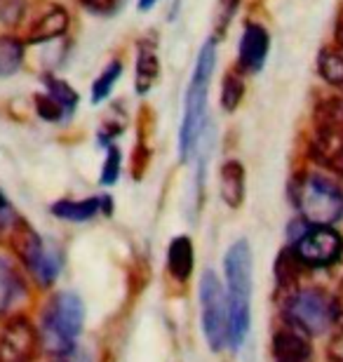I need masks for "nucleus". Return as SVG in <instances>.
I'll use <instances>...</instances> for the list:
<instances>
[{
    "label": "nucleus",
    "instance_id": "1",
    "mask_svg": "<svg viewBox=\"0 0 343 362\" xmlns=\"http://www.w3.org/2000/svg\"><path fill=\"white\" fill-rule=\"evenodd\" d=\"M226 275V299H228L231 317V346L240 349L250 334L252 325V287H254V259L252 247L240 238L228 247L223 257Z\"/></svg>",
    "mask_w": 343,
    "mask_h": 362
},
{
    "label": "nucleus",
    "instance_id": "2",
    "mask_svg": "<svg viewBox=\"0 0 343 362\" xmlns=\"http://www.w3.org/2000/svg\"><path fill=\"white\" fill-rule=\"evenodd\" d=\"M216 69V40L209 38L205 45L200 47L198 59H195V69L188 81V88L184 94V113H181V127H179V158L186 163L198 148V141L205 129L207 118V94L209 83Z\"/></svg>",
    "mask_w": 343,
    "mask_h": 362
},
{
    "label": "nucleus",
    "instance_id": "3",
    "mask_svg": "<svg viewBox=\"0 0 343 362\" xmlns=\"http://www.w3.org/2000/svg\"><path fill=\"white\" fill-rule=\"evenodd\" d=\"M85 327V303L76 292H59L47 301L40 317V346L52 358L71 356Z\"/></svg>",
    "mask_w": 343,
    "mask_h": 362
},
{
    "label": "nucleus",
    "instance_id": "4",
    "mask_svg": "<svg viewBox=\"0 0 343 362\" xmlns=\"http://www.w3.org/2000/svg\"><path fill=\"white\" fill-rule=\"evenodd\" d=\"M308 148L320 168L343 177V94L322 97L313 108Z\"/></svg>",
    "mask_w": 343,
    "mask_h": 362
},
{
    "label": "nucleus",
    "instance_id": "5",
    "mask_svg": "<svg viewBox=\"0 0 343 362\" xmlns=\"http://www.w3.org/2000/svg\"><path fill=\"white\" fill-rule=\"evenodd\" d=\"M291 200L301 219L313 226H334L343 219V188L322 175H301L291 186Z\"/></svg>",
    "mask_w": 343,
    "mask_h": 362
},
{
    "label": "nucleus",
    "instance_id": "6",
    "mask_svg": "<svg viewBox=\"0 0 343 362\" xmlns=\"http://www.w3.org/2000/svg\"><path fill=\"white\" fill-rule=\"evenodd\" d=\"M284 320L296 325L306 334L320 337L330 332L339 322L334 296L322 292L320 287H298L284 299Z\"/></svg>",
    "mask_w": 343,
    "mask_h": 362
},
{
    "label": "nucleus",
    "instance_id": "7",
    "mask_svg": "<svg viewBox=\"0 0 343 362\" xmlns=\"http://www.w3.org/2000/svg\"><path fill=\"white\" fill-rule=\"evenodd\" d=\"M12 245H14L17 257L21 259V264L26 266V271L31 273L42 287L54 285L57 275H59V269H62V257L57 255V250L50 247L40 238L38 230L26 219H21V216L12 228Z\"/></svg>",
    "mask_w": 343,
    "mask_h": 362
},
{
    "label": "nucleus",
    "instance_id": "8",
    "mask_svg": "<svg viewBox=\"0 0 343 362\" xmlns=\"http://www.w3.org/2000/svg\"><path fill=\"white\" fill-rule=\"evenodd\" d=\"M200 322L211 351H221L226 344H231L228 299L221 280L211 269L200 278Z\"/></svg>",
    "mask_w": 343,
    "mask_h": 362
},
{
    "label": "nucleus",
    "instance_id": "9",
    "mask_svg": "<svg viewBox=\"0 0 343 362\" xmlns=\"http://www.w3.org/2000/svg\"><path fill=\"white\" fill-rule=\"evenodd\" d=\"M291 247L306 269H332L343 257V238L334 226L308 223L301 235L291 243Z\"/></svg>",
    "mask_w": 343,
    "mask_h": 362
},
{
    "label": "nucleus",
    "instance_id": "10",
    "mask_svg": "<svg viewBox=\"0 0 343 362\" xmlns=\"http://www.w3.org/2000/svg\"><path fill=\"white\" fill-rule=\"evenodd\" d=\"M40 332L26 317H12L0 332V362H33L38 356Z\"/></svg>",
    "mask_w": 343,
    "mask_h": 362
},
{
    "label": "nucleus",
    "instance_id": "11",
    "mask_svg": "<svg viewBox=\"0 0 343 362\" xmlns=\"http://www.w3.org/2000/svg\"><path fill=\"white\" fill-rule=\"evenodd\" d=\"M268 52H271V35H268L266 26L257 24V21H247L238 49V71L247 76L259 74L266 66Z\"/></svg>",
    "mask_w": 343,
    "mask_h": 362
},
{
    "label": "nucleus",
    "instance_id": "12",
    "mask_svg": "<svg viewBox=\"0 0 343 362\" xmlns=\"http://www.w3.org/2000/svg\"><path fill=\"white\" fill-rule=\"evenodd\" d=\"M271 353L275 362H310L313 356L310 334H306L296 325L284 320L282 327H277L273 332Z\"/></svg>",
    "mask_w": 343,
    "mask_h": 362
},
{
    "label": "nucleus",
    "instance_id": "13",
    "mask_svg": "<svg viewBox=\"0 0 343 362\" xmlns=\"http://www.w3.org/2000/svg\"><path fill=\"white\" fill-rule=\"evenodd\" d=\"M160 78V54L156 35H146L136 45V69H134V90L136 94H149Z\"/></svg>",
    "mask_w": 343,
    "mask_h": 362
},
{
    "label": "nucleus",
    "instance_id": "14",
    "mask_svg": "<svg viewBox=\"0 0 343 362\" xmlns=\"http://www.w3.org/2000/svg\"><path fill=\"white\" fill-rule=\"evenodd\" d=\"M57 219L73 221V223H85L94 219L97 214H111L113 202L108 195H99V198H83V200H59L50 207Z\"/></svg>",
    "mask_w": 343,
    "mask_h": 362
},
{
    "label": "nucleus",
    "instance_id": "15",
    "mask_svg": "<svg viewBox=\"0 0 343 362\" xmlns=\"http://www.w3.org/2000/svg\"><path fill=\"white\" fill-rule=\"evenodd\" d=\"M69 12L62 5L47 7L38 19L33 21L26 35V45H42V42H52L62 35H66L69 31Z\"/></svg>",
    "mask_w": 343,
    "mask_h": 362
},
{
    "label": "nucleus",
    "instance_id": "16",
    "mask_svg": "<svg viewBox=\"0 0 343 362\" xmlns=\"http://www.w3.org/2000/svg\"><path fill=\"white\" fill-rule=\"evenodd\" d=\"M219 193H221V200L231 209L243 207L245 193H247V170L236 158L226 160L221 168H219Z\"/></svg>",
    "mask_w": 343,
    "mask_h": 362
},
{
    "label": "nucleus",
    "instance_id": "17",
    "mask_svg": "<svg viewBox=\"0 0 343 362\" xmlns=\"http://www.w3.org/2000/svg\"><path fill=\"white\" fill-rule=\"evenodd\" d=\"M26 296V285L10 257L0 255V315L12 310Z\"/></svg>",
    "mask_w": 343,
    "mask_h": 362
},
{
    "label": "nucleus",
    "instance_id": "18",
    "mask_svg": "<svg viewBox=\"0 0 343 362\" xmlns=\"http://www.w3.org/2000/svg\"><path fill=\"white\" fill-rule=\"evenodd\" d=\"M195 266V250L193 240L188 235H177L167 247V271L174 280L184 282L191 278Z\"/></svg>",
    "mask_w": 343,
    "mask_h": 362
},
{
    "label": "nucleus",
    "instance_id": "19",
    "mask_svg": "<svg viewBox=\"0 0 343 362\" xmlns=\"http://www.w3.org/2000/svg\"><path fill=\"white\" fill-rule=\"evenodd\" d=\"M306 271V266L301 264V259L296 257L294 247H284L275 259V285L277 292L284 294V299L298 289V278Z\"/></svg>",
    "mask_w": 343,
    "mask_h": 362
},
{
    "label": "nucleus",
    "instance_id": "20",
    "mask_svg": "<svg viewBox=\"0 0 343 362\" xmlns=\"http://www.w3.org/2000/svg\"><path fill=\"white\" fill-rule=\"evenodd\" d=\"M318 74L327 85H332L334 90H339L343 94V49L341 47L332 45V47L320 49Z\"/></svg>",
    "mask_w": 343,
    "mask_h": 362
},
{
    "label": "nucleus",
    "instance_id": "21",
    "mask_svg": "<svg viewBox=\"0 0 343 362\" xmlns=\"http://www.w3.org/2000/svg\"><path fill=\"white\" fill-rule=\"evenodd\" d=\"M24 47H26V42L14 38V35H3V38H0V78L14 76L21 69Z\"/></svg>",
    "mask_w": 343,
    "mask_h": 362
},
{
    "label": "nucleus",
    "instance_id": "22",
    "mask_svg": "<svg viewBox=\"0 0 343 362\" xmlns=\"http://www.w3.org/2000/svg\"><path fill=\"white\" fill-rule=\"evenodd\" d=\"M122 76V62L120 59H113L111 64H106V69L94 78L92 83V104H101L111 97V92L115 88V83L120 81Z\"/></svg>",
    "mask_w": 343,
    "mask_h": 362
},
{
    "label": "nucleus",
    "instance_id": "23",
    "mask_svg": "<svg viewBox=\"0 0 343 362\" xmlns=\"http://www.w3.org/2000/svg\"><path fill=\"white\" fill-rule=\"evenodd\" d=\"M243 99H245V78L240 71H231V74H226V78L221 81V94H219L221 108L226 113L238 111V106Z\"/></svg>",
    "mask_w": 343,
    "mask_h": 362
},
{
    "label": "nucleus",
    "instance_id": "24",
    "mask_svg": "<svg viewBox=\"0 0 343 362\" xmlns=\"http://www.w3.org/2000/svg\"><path fill=\"white\" fill-rule=\"evenodd\" d=\"M45 92L64 108L66 118L76 113L80 97H78V92L73 90L66 81H62V78H57V76H45Z\"/></svg>",
    "mask_w": 343,
    "mask_h": 362
},
{
    "label": "nucleus",
    "instance_id": "25",
    "mask_svg": "<svg viewBox=\"0 0 343 362\" xmlns=\"http://www.w3.org/2000/svg\"><path fill=\"white\" fill-rule=\"evenodd\" d=\"M240 7V0H219L214 7V14H211V38L219 40L223 38L226 31H228L231 21L236 19V12Z\"/></svg>",
    "mask_w": 343,
    "mask_h": 362
},
{
    "label": "nucleus",
    "instance_id": "26",
    "mask_svg": "<svg viewBox=\"0 0 343 362\" xmlns=\"http://www.w3.org/2000/svg\"><path fill=\"white\" fill-rule=\"evenodd\" d=\"M106 158H104V165H101V175L99 181L104 186H113L115 181L120 177V168H122V153L115 144H106Z\"/></svg>",
    "mask_w": 343,
    "mask_h": 362
},
{
    "label": "nucleus",
    "instance_id": "27",
    "mask_svg": "<svg viewBox=\"0 0 343 362\" xmlns=\"http://www.w3.org/2000/svg\"><path fill=\"white\" fill-rule=\"evenodd\" d=\"M35 111L42 120L47 122H59V120H66V113H64V108L57 104V101L50 97L47 92H40L35 94Z\"/></svg>",
    "mask_w": 343,
    "mask_h": 362
},
{
    "label": "nucleus",
    "instance_id": "28",
    "mask_svg": "<svg viewBox=\"0 0 343 362\" xmlns=\"http://www.w3.org/2000/svg\"><path fill=\"white\" fill-rule=\"evenodd\" d=\"M26 0H0V24H17L24 17Z\"/></svg>",
    "mask_w": 343,
    "mask_h": 362
},
{
    "label": "nucleus",
    "instance_id": "29",
    "mask_svg": "<svg viewBox=\"0 0 343 362\" xmlns=\"http://www.w3.org/2000/svg\"><path fill=\"white\" fill-rule=\"evenodd\" d=\"M19 214L14 212V207L10 205V200H7V195L0 191V235L7 233V230L14 228V223H17Z\"/></svg>",
    "mask_w": 343,
    "mask_h": 362
},
{
    "label": "nucleus",
    "instance_id": "30",
    "mask_svg": "<svg viewBox=\"0 0 343 362\" xmlns=\"http://www.w3.org/2000/svg\"><path fill=\"white\" fill-rule=\"evenodd\" d=\"M327 362H343V325L330 337V344H327Z\"/></svg>",
    "mask_w": 343,
    "mask_h": 362
},
{
    "label": "nucleus",
    "instance_id": "31",
    "mask_svg": "<svg viewBox=\"0 0 343 362\" xmlns=\"http://www.w3.org/2000/svg\"><path fill=\"white\" fill-rule=\"evenodd\" d=\"M120 0H83V5L94 14H108L118 7Z\"/></svg>",
    "mask_w": 343,
    "mask_h": 362
},
{
    "label": "nucleus",
    "instance_id": "32",
    "mask_svg": "<svg viewBox=\"0 0 343 362\" xmlns=\"http://www.w3.org/2000/svg\"><path fill=\"white\" fill-rule=\"evenodd\" d=\"M334 45L343 49V5L339 7L337 21H334Z\"/></svg>",
    "mask_w": 343,
    "mask_h": 362
},
{
    "label": "nucleus",
    "instance_id": "33",
    "mask_svg": "<svg viewBox=\"0 0 343 362\" xmlns=\"http://www.w3.org/2000/svg\"><path fill=\"white\" fill-rule=\"evenodd\" d=\"M334 303H337V315H339V322L343 325V280L337 289V294H334Z\"/></svg>",
    "mask_w": 343,
    "mask_h": 362
},
{
    "label": "nucleus",
    "instance_id": "34",
    "mask_svg": "<svg viewBox=\"0 0 343 362\" xmlns=\"http://www.w3.org/2000/svg\"><path fill=\"white\" fill-rule=\"evenodd\" d=\"M160 3V0H139L136 3V10L139 12H149V10H153V7H156Z\"/></svg>",
    "mask_w": 343,
    "mask_h": 362
}]
</instances>
